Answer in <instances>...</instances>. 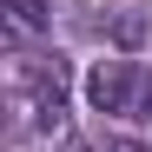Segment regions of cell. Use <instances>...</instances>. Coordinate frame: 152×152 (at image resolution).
<instances>
[{"label": "cell", "instance_id": "6da1fadb", "mask_svg": "<svg viewBox=\"0 0 152 152\" xmlns=\"http://www.w3.org/2000/svg\"><path fill=\"white\" fill-rule=\"evenodd\" d=\"M13 113L27 132H66V60L27 53L13 66Z\"/></svg>", "mask_w": 152, "mask_h": 152}, {"label": "cell", "instance_id": "7a4b0ae2", "mask_svg": "<svg viewBox=\"0 0 152 152\" xmlns=\"http://www.w3.org/2000/svg\"><path fill=\"white\" fill-rule=\"evenodd\" d=\"M86 99L106 119H145L152 113V66H139V60H99L86 73Z\"/></svg>", "mask_w": 152, "mask_h": 152}, {"label": "cell", "instance_id": "3957f363", "mask_svg": "<svg viewBox=\"0 0 152 152\" xmlns=\"http://www.w3.org/2000/svg\"><path fill=\"white\" fill-rule=\"evenodd\" d=\"M0 7H7V40H13V46L46 27V0H0Z\"/></svg>", "mask_w": 152, "mask_h": 152}]
</instances>
